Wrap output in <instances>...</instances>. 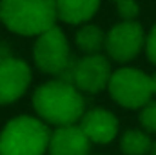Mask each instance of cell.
Segmentation results:
<instances>
[{
    "instance_id": "6da1fadb",
    "label": "cell",
    "mask_w": 156,
    "mask_h": 155,
    "mask_svg": "<svg viewBox=\"0 0 156 155\" xmlns=\"http://www.w3.org/2000/svg\"><path fill=\"white\" fill-rule=\"evenodd\" d=\"M33 108L40 120L56 128L73 126L85 113L83 97L73 82L55 78L44 82L33 95Z\"/></svg>"
},
{
    "instance_id": "7a4b0ae2",
    "label": "cell",
    "mask_w": 156,
    "mask_h": 155,
    "mask_svg": "<svg viewBox=\"0 0 156 155\" xmlns=\"http://www.w3.org/2000/svg\"><path fill=\"white\" fill-rule=\"evenodd\" d=\"M56 18V0H0V22L22 37L45 33Z\"/></svg>"
},
{
    "instance_id": "3957f363",
    "label": "cell",
    "mask_w": 156,
    "mask_h": 155,
    "mask_svg": "<svg viewBox=\"0 0 156 155\" xmlns=\"http://www.w3.org/2000/svg\"><path fill=\"white\" fill-rule=\"evenodd\" d=\"M51 131L44 120L20 115L11 119L0 131V155H44Z\"/></svg>"
},
{
    "instance_id": "277c9868",
    "label": "cell",
    "mask_w": 156,
    "mask_h": 155,
    "mask_svg": "<svg viewBox=\"0 0 156 155\" xmlns=\"http://www.w3.org/2000/svg\"><path fill=\"white\" fill-rule=\"evenodd\" d=\"M33 59L40 71L49 75H60L62 80H67L71 68L75 64L67 37L58 26L37 37L33 47Z\"/></svg>"
},
{
    "instance_id": "5b68a950",
    "label": "cell",
    "mask_w": 156,
    "mask_h": 155,
    "mask_svg": "<svg viewBox=\"0 0 156 155\" xmlns=\"http://www.w3.org/2000/svg\"><path fill=\"white\" fill-rule=\"evenodd\" d=\"M107 89L115 102L129 110H138L147 106L153 97L151 77L134 68L116 70L111 75Z\"/></svg>"
},
{
    "instance_id": "8992f818",
    "label": "cell",
    "mask_w": 156,
    "mask_h": 155,
    "mask_svg": "<svg viewBox=\"0 0 156 155\" xmlns=\"http://www.w3.org/2000/svg\"><path fill=\"white\" fill-rule=\"evenodd\" d=\"M142 47H145V33L144 28L134 20L120 22L105 35V51L116 62L133 60L138 57Z\"/></svg>"
},
{
    "instance_id": "52a82bcc",
    "label": "cell",
    "mask_w": 156,
    "mask_h": 155,
    "mask_svg": "<svg viewBox=\"0 0 156 155\" xmlns=\"http://www.w3.org/2000/svg\"><path fill=\"white\" fill-rule=\"evenodd\" d=\"M111 75V64L104 55H85L73 64L67 82H73L80 91L98 93L109 86Z\"/></svg>"
},
{
    "instance_id": "ba28073f",
    "label": "cell",
    "mask_w": 156,
    "mask_h": 155,
    "mask_svg": "<svg viewBox=\"0 0 156 155\" xmlns=\"http://www.w3.org/2000/svg\"><path fill=\"white\" fill-rule=\"evenodd\" d=\"M31 84V68L16 57L0 60V104L16 102Z\"/></svg>"
},
{
    "instance_id": "9c48e42d",
    "label": "cell",
    "mask_w": 156,
    "mask_h": 155,
    "mask_svg": "<svg viewBox=\"0 0 156 155\" xmlns=\"http://www.w3.org/2000/svg\"><path fill=\"white\" fill-rule=\"evenodd\" d=\"M78 126L91 142L109 144L118 133V119L105 108H93L85 112Z\"/></svg>"
},
{
    "instance_id": "30bf717a",
    "label": "cell",
    "mask_w": 156,
    "mask_h": 155,
    "mask_svg": "<svg viewBox=\"0 0 156 155\" xmlns=\"http://www.w3.org/2000/svg\"><path fill=\"white\" fill-rule=\"evenodd\" d=\"M91 141L85 137L78 124L56 128L51 133L47 153L49 155H89Z\"/></svg>"
},
{
    "instance_id": "8fae6325",
    "label": "cell",
    "mask_w": 156,
    "mask_h": 155,
    "mask_svg": "<svg viewBox=\"0 0 156 155\" xmlns=\"http://www.w3.org/2000/svg\"><path fill=\"white\" fill-rule=\"evenodd\" d=\"M100 7V0H56V15L62 22L80 26L89 22Z\"/></svg>"
},
{
    "instance_id": "7c38bea8",
    "label": "cell",
    "mask_w": 156,
    "mask_h": 155,
    "mask_svg": "<svg viewBox=\"0 0 156 155\" xmlns=\"http://www.w3.org/2000/svg\"><path fill=\"white\" fill-rule=\"evenodd\" d=\"M76 47L85 55H98L102 47H105V33L94 24H83L78 29Z\"/></svg>"
},
{
    "instance_id": "4fadbf2b",
    "label": "cell",
    "mask_w": 156,
    "mask_h": 155,
    "mask_svg": "<svg viewBox=\"0 0 156 155\" xmlns=\"http://www.w3.org/2000/svg\"><path fill=\"white\" fill-rule=\"evenodd\" d=\"M120 148L125 155H147L153 150V142L147 133L140 130H129L122 135Z\"/></svg>"
},
{
    "instance_id": "5bb4252c",
    "label": "cell",
    "mask_w": 156,
    "mask_h": 155,
    "mask_svg": "<svg viewBox=\"0 0 156 155\" xmlns=\"http://www.w3.org/2000/svg\"><path fill=\"white\" fill-rule=\"evenodd\" d=\"M118 15L125 20V22H131L138 17L140 13V7H138V2L136 0H118Z\"/></svg>"
},
{
    "instance_id": "9a60e30c",
    "label": "cell",
    "mask_w": 156,
    "mask_h": 155,
    "mask_svg": "<svg viewBox=\"0 0 156 155\" xmlns=\"http://www.w3.org/2000/svg\"><path fill=\"white\" fill-rule=\"evenodd\" d=\"M140 122L147 131L156 133V102H149L147 106L142 108L140 113Z\"/></svg>"
},
{
    "instance_id": "2e32d148",
    "label": "cell",
    "mask_w": 156,
    "mask_h": 155,
    "mask_svg": "<svg viewBox=\"0 0 156 155\" xmlns=\"http://www.w3.org/2000/svg\"><path fill=\"white\" fill-rule=\"evenodd\" d=\"M145 53H147L149 60L156 64V24L153 26L151 33L145 37Z\"/></svg>"
},
{
    "instance_id": "e0dca14e",
    "label": "cell",
    "mask_w": 156,
    "mask_h": 155,
    "mask_svg": "<svg viewBox=\"0 0 156 155\" xmlns=\"http://www.w3.org/2000/svg\"><path fill=\"white\" fill-rule=\"evenodd\" d=\"M151 86H153V95H156V73L151 77Z\"/></svg>"
},
{
    "instance_id": "ac0fdd59",
    "label": "cell",
    "mask_w": 156,
    "mask_h": 155,
    "mask_svg": "<svg viewBox=\"0 0 156 155\" xmlns=\"http://www.w3.org/2000/svg\"><path fill=\"white\" fill-rule=\"evenodd\" d=\"M151 155H156V142L153 144V150H151Z\"/></svg>"
},
{
    "instance_id": "d6986e66",
    "label": "cell",
    "mask_w": 156,
    "mask_h": 155,
    "mask_svg": "<svg viewBox=\"0 0 156 155\" xmlns=\"http://www.w3.org/2000/svg\"><path fill=\"white\" fill-rule=\"evenodd\" d=\"M116 2H118V0H116Z\"/></svg>"
}]
</instances>
